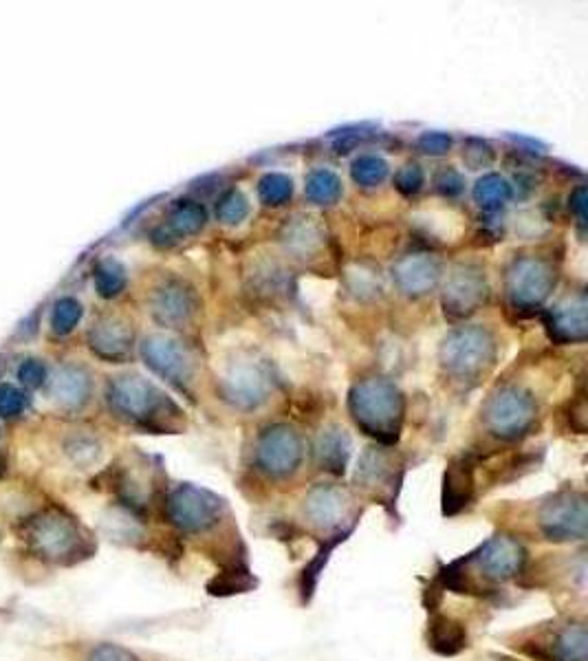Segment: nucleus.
I'll use <instances>...</instances> for the list:
<instances>
[{
	"instance_id": "7ed1b4c3",
	"label": "nucleus",
	"mask_w": 588,
	"mask_h": 661,
	"mask_svg": "<svg viewBox=\"0 0 588 661\" xmlns=\"http://www.w3.org/2000/svg\"><path fill=\"white\" fill-rule=\"evenodd\" d=\"M219 507L221 503L216 496L196 490V487H181L170 498L168 514L172 523L181 527L183 532H201L214 523L219 516Z\"/></svg>"
},
{
	"instance_id": "9d476101",
	"label": "nucleus",
	"mask_w": 588,
	"mask_h": 661,
	"mask_svg": "<svg viewBox=\"0 0 588 661\" xmlns=\"http://www.w3.org/2000/svg\"><path fill=\"white\" fill-rule=\"evenodd\" d=\"M555 659L558 661H586L588 637L584 624H569L555 637Z\"/></svg>"
},
{
	"instance_id": "39448f33",
	"label": "nucleus",
	"mask_w": 588,
	"mask_h": 661,
	"mask_svg": "<svg viewBox=\"0 0 588 661\" xmlns=\"http://www.w3.org/2000/svg\"><path fill=\"white\" fill-rule=\"evenodd\" d=\"M307 514L315 527L337 529V534H351V532H342V523L346 518V498L340 492L335 490L313 492L307 503Z\"/></svg>"
},
{
	"instance_id": "4468645a",
	"label": "nucleus",
	"mask_w": 588,
	"mask_h": 661,
	"mask_svg": "<svg viewBox=\"0 0 588 661\" xmlns=\"http://www.w3.org/2000/svg\"><path fill=\"white\" fill-rule=\"evenodd\" d=\"M64 454L80 468L95 463L100 459V443L89 439V437H73L64 443Z\"/></svg>"
},
{
	"instance_id": "ddd939ff",
	"label": "nucleus",
	"mask_w": 588,
	"mask_h": 661,
	"mask_svg": "<svg viewBox=\"0 0 588 661\" xmlns=\"http://www.w3.org/2000/svg\"><path fill=\"white\" fill-rule=\"evenodd\" d=\"M344 536H346V534H337V536H333L331 540H326V545L318 551V556H315V560L311 562V565H309L307 569H304V573H302V593H304V600H309L311 595H313L315 587H318L320 573H322V569H324V565H326V560H329V554H331V551H333L337 545L342 543Z\"/></svg>"
},
{
	"instance_id": "20e7f679",
	"label": "nucleus",
	"mask_w": 588,
	"mask_h": 661,
	"mask_svg": "<svg viewBox=\"0 0 588 661\" xmlns=\"http://www.w3.org/2000/svg\"><path fill=\"white\" fill-rule=\"evenodd\" d=\"M470 562H476L483 576L489 580H509L518 576L525 567L527 554L518 540L509 536L489 538L483 547H478L476 554L467 556Z\"/></svg>"
},
{
	"instance_id": "423d86ee",
	"label": "nucleus",
	"mask_w": 588,
	"mask_h": 661,
	"mask_svg": "<svg viewBox=\"0 0 588 661\" xmlns=\"http://www.w3.org/2000/svg\"><path fill=\"white\" fill-rule=\"evenodd\" d=\"M51 397L64 408H78L89 397V379L80 368L64 366L51 379Z\"/></svg>"
},
{
	"instance_id": "dca6fc26",
	"label": "nucleus",
	"mask_w": 588,
	"mask_h": 661,
	"mask_svg": "<svg viewBox=\"0 0 588 661\" xmlns=\"http://www.w3.org/2000/svg\"><path fill=\"white\" fill-rule=\"evenodd\" d=\"M47 364L38 360V357H27L18 366V382L25 388H40L47 382Z\"/></svg>"
},
{
	"instance_id": "6e6552de",
	"label": "nucleus",
	"mask_w": 588,
	"mask_h": 661,
	"mask_svg": "<svg viewBox=\"0 0 588 661\" xmlns=\"http://www.w3.org/2000/svg\"><path fill=\"white\" fill-rule=\"evenodd\" d=\"M428 642L434 653L452 657L459 655L467 646V635L459 622L450 620V617L434 615L428 628Z\"/></svg>"
},
{
	"instance_id": "f03ea898",
	"label": "nucleus",
	"mask_w": 588,
	"mask_h": 661,
	"mask_svg": "<svg viewBox=\"0 0 588 661\" xmlns=\"http://www.w3.org/2000/svg\"><path fill=\"white\" fill-rule=\"evenodd\" d=\"M542 532L549 540H584L586 538V503L582 496H560L542 509Z\"/></svg>"
},
{
	"instance_id": "f3484780",
	"label": "nucleus",
	"mask_w": 588,
	"mask_h": 661,
	"mask_svg": "<svg viewBox=\"0 0 588 661\" xmlns=\"http://www.w3.org/2000/svg\"><path fill=\"white\" fill-rule=\"evenodd\" d=\"M89 661H139V659L133 653H128L126 648L106 644V646H100L97 650H93V655H91Z\"/></svg>"
},
{
	"instance_id": "9b49d317",
	"label": "nucleus",
	"mask_w": 588,
	"mask_h": 661,
	"mask_svg": "<svg viewBox=\"0 0 588 661\" xmlns=\"http://www.w3.org/2000/svg\"><path fill=\"white\" fill-rule=\"evenodd\" d=\"M472 492L470 472H450L445 476V496H443V512L456 514L467 503Z\"/></svg>"
},
{
	"instance_id": "1a4fd4ad",
	"label": "nucleus",
	"mask_w": 588,
	"mask_h": 661,
	"mask_svg": "<svg viewBox=\"0 0 588 661\" xmlns=\"http://www.w3.org/2000/svg\"><path fill=\"white\" fill-rule=\"evenodd\" d=\"M256 587V578L245 567H232L221 571L208 582V593L216 598H227V595L247 593Z\"/></svg>"
},
{
	"instance_id": "f8f14e48",
	"label": "nucleus",
	"mask_w": 588,
	"mask_h": 661,
	"mask_svg": "<svg viewBox=\"0 0 588 661\" xmlns=\"http://www.w3.org/2000/svg\"><path fill=\"white\" fill-rule=\"evenodd\" d=\"M80 318H82L80 302L69 296L60 298V300H56V305H53V311H51V331L56 335H67L78 327Z\"/></svg>"
},
{
	"instance_id": "a211bd4d",
	"label": "nucleus",
	"mask_w": 588,
	"mask_h": 661,
	"mask_svg": "<svg viewBox=\"0 0 588 661\" xmlns=\"http://www.w3.org/2000/svg\"><path fill=\"white\" fill-rule=\"evenodd\" d=\"M119 285H122V276H117L108 267L106 269H100V272H97V289H100V294L113 296V294H117Z\"/></svg>"
},
{
	"instance_id": "f257e3e1",
	"label": "nucleus",
	"mask_w": 588,
	"mask_h": 661,
	"mask_svg": "<svg viewBox=\"0 0 588 661\" xmlns=\"http://www.w3.org/2000/svg\"><path fill=\"white\" fill-rule=\"evenodd\" d=\"M31 543L40 556L58 560V562H75L78 558L89 556V540H86L78 525L62 512L40 514L31 523Z\"/></svg>"
},
{
	"instance_id": "6ab92c4d",
	"label": "nucleus",
	"mask_w": 588,
	"mask_h": 661,
	"mask_svg": "<svg viewBox=\"0 0 588 661\" xmlns=\"http://www.w3.org/2000/svg\"><path fill=\"white\" fill-rule=\"evenodd\" d=\"M3 472H5V461L0 459V474H3Z\"/></svg>"
},
{
	"instance_id": "2eb2a0df",
	"label": "nucleus",
	"mask_w": 588,
	"mask_h": 661,
	"mask_svg": "<svg viewBox=\"0 0 588 661\" xmlns=\"http://www.w3.org/2000/svg\"><path fill=\"white\" fill-rule=\"evenodd\" d=\"M27 406V397L23 390H18L14 384H0V417L12 419L23 415Z\"/></svg>"
},
{
	"instance_id": "aec40b11",
	"label": "nucleus",
	"mask_w": 588,
	"mask_h": 661,
	"mask_svg": "<svg viewBox=\"0 0 588 661\" xmlns=\"http://www.w3.org/2000/svg\"><path fill=\"white\" fill-rule=\"evenodd\" d=\"M498 661H507V659H498Z\"/></svg>"
},
{
	"instance_id": "0eeeda50",
	"label": "nucleus",
	"mask_w": 588,
	"mask_h": 661,
	"mask_svg": "<svg viewBox=\"0 0 588 661\" xmlns=\"http://www.w3.org/2000/svg\"><path fill=\"white\" fill-rule=\"evenodd\" d=\"M260 459H263V465L269 472H289L300 459L298 441L287 435V432H282V435H269L263 448H260Z\"/></svg>"
}]
</instances>
